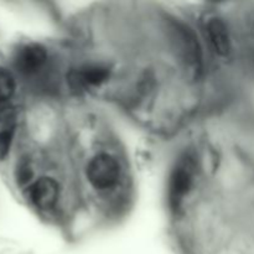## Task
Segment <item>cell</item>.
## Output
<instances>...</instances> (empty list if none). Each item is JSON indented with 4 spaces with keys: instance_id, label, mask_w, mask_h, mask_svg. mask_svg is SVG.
<instances>
[{
    "instance_id": "6da1fadb",
    "label": "cell",
    "mask_w": 254,
    "mask_h": 254,
    "mask_svg": "<svg viewBox=\"0 0 254 254\" xmlns=\"http://www.w3.org/2000/svg\"><path fill=\"white\" fill-rule=\"evenodd\" d=\"M121 175V164L117 158L108 153L94 155L86 169L87 180L97 191H108L116 188Z\"/></svg>"
},
{
    "instance_id": "7a4b0ae2",
    "label": "cell",
    "mask_w": 254,
    "mask_h": 254,
    "mask_svg": "<svg viewBox=\"0 0 254 254\" xmlns=\"http://www.w3.org/2000/svg\"><path fill=\"white\" fill-rule=\"evenodd\" d=\"M195 178V163L192 158L185 156L181 159L169 176L168 198L169 206L173 210H178L190 192Z\"/></svg>"
},
{
    "instance_id": "3957f363",
    "label": "cell",
    "mask_w": 254,
    "mask_h": 254,
    "mask_svg": "<svg viewBox=\"0 0 254 254\" xmlns=\"http://www.w3.org/2000/svg\"><path fill=\"white\" fill-rule=\"evenodd\" d=\"M171 30L174 44L183 61L191 71L195 73L200 72L202 67V51L195 32L181 22H174Z\"/></svg>"
},
{
    "instance_id": "277c9868",
    "label": "cell",
    "mask_w": 254,
    "mask_h": 254,
    "mask_svg": "<svg viewBox=\"0 0 254 254\" xmlns=\"http://www.w3.org/2000/svg\"><path fill=\"white\" fill-rule=\"evenodd\" d=\"M60 186L55 179L42 176L27 188V198L40 211H49L59 201Z\"/></svg>"
},
{
    "instance_id": "5b68a950",
    "label": "cell",
    "mask_w": 254,
    "mask_h": 254,
    "mask_svg": "<svg viewBox=\"0 0 254 254\" xmlns=\"http://www.w3.org/2000/svg\"><path fill=\"white\" fill-rule=\"evenodd\" d=\"M47 60H49V54L42 45L27 44L17 50L14 64L21 74L34 76L46 66Z\"/></svg>"
},
{
    "instance_id": "8992f818",
    "label": "cell",
    "mask_w": 254,
    "mask_h": 254,
    "mask_svg": "<svg viewBox=\"0 0 254 254\" xmlns=\"http://www.w3.org/2000/svg\"><path fill=\"white\" fill-rule=\"evenodd\" d=\"M206 37L218 56L227 57L232 51V39L226 22L220 17H211L205 26Z\"/></svg>"
},
{
    "instance_id": "52a82bcc",
    "label": "cell",
    "mask_w": 254,
    "mask_h": 254,
    "mask_svg": "<svg viewBox=\"0 0 254 254\" xmlns=\"http://www.w3.org/2000/svg\"><path fill=\"white\" fill-rule=\"evenodd\" d=\"M109 77V69L99 64H89L72 73V82L79 88L99 86Z\"/></svg>"
},
{
    "instance_id": "ba28073f",
    "label": "cell",
    "mask_w": 254,
    "mask_h": 254,
    "mask_svg": "<svg viewBox=\"0 0 254 254\" xmlns=\"http://www.w3.org/2000/svg\"><path fill=\"white\" fill-rule=\"evenodd\" d=\"M15 78L7 69L0 68V108L12 98L15 93Z\"/></svg>"
},
{
    "instance_id": "9c48e42d",
    "label": "cell",
    "mask_w": 254,
    "mask_h": 254,
    "mask_svg": "<svg viewBox=\"0 0 254 254\" xmlns=\"http://www.w3.org/2000/svg\"><path fill=\"white\" fill-rule=\"evenodd\" d=\"M14 133L12 128H5L0 130V160H4L9 155L14 140Z\"/></svg>"
},
{
    "instance_id": "30bf717a",
    "label": "cell",
    "mask_w": 254,
    "mask_h": 254,
    "mask_svg": "<svg viewBox=\"0 0 254 254\" xmlns=\"http://www.w3.org/2000/svg\"><path fill=\"white\" fill-rule=\"evenodd\" d=\"M32 178V171L27 164H20L16 170V180L20 185H26Z\"/></svg>"
}]
</instances>
